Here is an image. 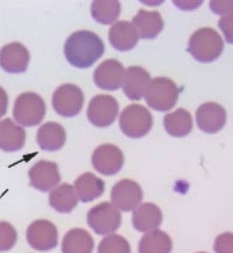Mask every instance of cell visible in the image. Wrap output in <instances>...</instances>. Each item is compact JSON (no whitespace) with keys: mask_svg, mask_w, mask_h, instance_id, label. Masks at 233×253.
I'll return each instance as SVG.
<instances>
[{"mask_svg":"<svg viewBox=\"0 0 233 253\" xmlns=\"http://www.w3.org/2000/svg\"><path fill=\"white\" fill-rule=\"evenodd\" d=\"M104 43L96 33L87 30L69 36L64 44L66 61L78 69H88L103 56Z\"/></svg>","mask_w":233,"mask_h":253,"instance_id":"6da1fadb","label":"cell"},{"mask_svg":"<svg viewBox=\"0 0 233 253\" xmlns=\"http://www.w3.org/2000/svg\"><path fill=\"white\" fill-rule=\"evenodd\" d=\"M187 50L195 61L212 63L223 53L224 41L214 29L202 28L190 36Z\"/></svg>","mask_w":233,"mask_h":253,"instance_id":"7a4b0ae2","label":"cell"},{"mask_svg":"<svg viewBox=\"0 0 233 253\" xmlns=\"http://www.w3.org/2000/svg\"><path fill=\"white\" fill-rule=\"evenodd\" d=\"M144 98L148 107L156 111H168L177 104L179 89L173 81L167 77H156L150 80Z\"/></svg>","mask_w":233,"mask_h":253,"instance_id":"3957f363","label":"cell"},{"mask_svg":"<svg viewBox=\"0 0 233 253\" xmlns=\"http://www.w3.org/2000/svg\"><path fill=\"white\" fill-rule=\"evenodd\" d=\"M119 125L126 136L141 138L152 130L153 116L143 105L130 104L121 113Z\"/></svg>","mask_w":233,"mask_h":253,"instance_id":"277c9868","label":"cell"},{"mask_svg":"<svg viewBox=\"0 0 233 253\" xmlns=\"http://www.w3.org/2000/svg\"><path fill=\"white\" fill-rule=\"evenodd\" d=\"M47 105L44 99L36 92H23L14 101L13 117L17 125L35 126L44 120Z\"/></svg>","mask_w":233,"mask_h":253,"instance_id":"5b68a950","label":"cell"},{"mask_svg":"<svg viewBox=\"0 0 233 253\" xmlns=\"http://www.w3.org/2000/svg\"><path fill=\"white\" fill-rule=\"evenodd\" d=\"M87 221L96 234L108 236L119 230L122 224V215L111 203H102L88 212Z\"/></svg>","mask_w":233,"mask_h":253,"instance_id":"8992f818","label":"cell"},{"mask_svg":"<svg viewBox=\"0 0 233 253\" xmlns=\"http://www.w3.org/2000/svg\"><path fill=\"white\" fill-rule=\"evenodd\" d=\"M84 95L80 86L75 84H63L52 95V108L63 117H74L83 109Z\"/></svg>","mask_w":233,"mask_h":253,"instance_id":"52a82bcc","label":"cell"},{"mask_svg":"<svg viewBox=\"0 0 233 253\" xmlns=\"http://www.w3.org/2000/svg\"><path fill=\"white\" fill-rule=\"evenodd\" d=\"M119 115V103L110 95H97L92 98L87 116L90 123L98 128L111 126Z\"/></svg>","mask_w":233,"mask_h":253,"instance_id":"ba28073f","label":"cell"},{"mask_svg":"<svg viewBox=\"0 0 233 253\" xmlns=\"http://www.w3.org/2000/svg\"><path fill=\"white\" fill-rule=\"evenodd\" d=\"M93 167L96 171L105 176H111L122 169L125 156L122 150L115 144L104 143L98 146L92 158Z\"/></svg>","mask_w":233,"mask_h":253,"instance_id":"9c48e42d","label":"cell"},{"mask_svg":"<svg viewBox=\"0 0 233 253\" xmlns=\"http://www.w3.org/2000/svg\"><path fill=\"white\" fill-rule=\"evenodd\" d=\"M26 240L29 245L37 251H50L58 244V231L51 221L39 219L27 227Z\"/></svg>","mask_w":233,"mask_h":253,"instance_id":"30bf717a","label":"cell"},{"mask_svg":"<svg viewBox=\"0 0 233 253\" xmlns=\"http://www.w3.org/2000/svg\"><path fill=\"white\" fill-rule=\"evenodd\" d=\"M111 204L122 212L134 211L143 199L141 186L134 180H121L111 189Z\"/></svg>","mask_w":233,"mask_h":253,"instance_id":"8fae6325","label":"cell"},{"mask_svg":"<svg viewBox=\"0 0 233 253\" xmlns=\"http://www.w3.org/2000/svg\"><path fill=\"white\" fill-rule=\"evenodd\" d=\"M29 179L31 187L38 191H52L60 181L58 165L52 161H45V160L38 161L30 168Z\"/></svg>","mask_w":233,"mask_h":253,"instance_id":"7c38bea8","label":"cell"},{"mask_svg":"<svg viewBox=\"0 0 233 253\" xmlns=\"http://www.w3.org/2000/svg\"><path fill=\"white\" fill-rule=\"evenodd\" d=\"M195 120L201 131L216 134L226 125V110L216 102H207L196 109Z\"/></svg>","mask_w":233,"mask_h":253,"instance_id":"4fadbf2b","label":"cell"},{"mask_svg":"<svg viewBox=\"0 0 233 253\" xmlns=\"http://www.w3.org/2000/svg\"><path fill=\"white\" fill-rule=\"evenodd\" d=\"M125 68L116 59H107L93 72V82L99 89L115 91L122 86Z\"/></svg>","mask_w":233,"mask_h":253,"instance_id":"5bb4252c","label":"cell"},{"mask_svg":"<svg viewBox=\"0 0 233 253\" xmlns=\"http://www.w3.org/2000/svg\"><path fill=\"white\" fill-rule=\"evenodd\" d=\"M30 63V52L22 43H10L0 50V66L7 74H23Z\"/></svg>","mask_w":233,"mask_h":253,"instance_id":"9a60e30c","label":"cell"},{"mask_svg":"<svg viewBox=\"0 0 233 253\" xmlns=\"http://www.w3.org/2000/svg\"><path fill=\"white\" fill-rule=\"evenodd\" d=\"M150 80L152 78L146 69L142 66H129L123 76V91L132 101H140L144 96Z\"/></svg>","mask_w":233,"mask_h":253,"instance_id":"2e32d148","label":"cell"},{"mask_svg":"<svg viewBox=\"0 0 233 253\" xmlns=\"http://www.w3.org/2000/svg\"><path fill=\"white\" fill-rule=\"evenodd\" d=\"M161 222V210L153 203L140 204L133 212V226L136 231L142 233L159 230Z\"/></svg>","mask_w":233,"mask_h":253,"instance_id":"e0dca14e","label":"cell"},{"mask_svg":"<svg viewBox=\"0 0 233 253\" xmlns=\"http://www.w3.org/2000/svg\"><path fill=\"white\" fill-rule=\"evenodd\" d=\"M132 25L138 32L139 38L154 39L162 31L165 23L157 11L140 10L133 18Z\"/></svg>","mask_w":233,"mask_h":253,"instance_id":"ac0fdd59","label":"cell"},{"mask_svg":"<svg viewBox=\"0 0 233 253\" xmlns=\"http://www.w3.org/2000/svg\"><path fill=\"white\" fill-rule=\"evenodd\" d=\"M26 141V131L23 126L14 123L11 119L0 121V150L14 153L24 147Z\"/></svg>","mask_w":233,"mask_h":253,"instance_id":"d6986e66","label":"cell"},{"mask_svg":"<svg viewBox=\"0 0 233 253\" xmlns=\"http://www.w3.org/2000/svg\"><path fill=\"white\" fill-rule=\"evenodd\" d=\"M66 141L64 126L56 122H47L38 129L37 143L45 152H57L62 149Z\"/></svg>","mask_w":233,"mask_h":253,"instance_id":"ffe728a7","label":"cell"},{"mask_svg":"<svg viewBox=\"0 0 233 253\" xmlns=\"http://www.w3.org/2000/svg\"><path fill=\"white\" fill-rule=\"evenodd\" d=\"M139 36L132 23L122 22L115 23L109 30V43L117 51H130L134 49L139 42Z\"/></svg>","mask_w":233,"mask_h":253,"instance_id":"44dd1931","label":"cell"},{"mask_svg":"<svg viewBox=\"0 0 233 253\" xmlns=\"http://www.w3.org/2000/svg\"><path fill=\"white\" fill-rule=\"evenodd\" d=\"M78 200L82 203H90L96 200L105 191V183L93 173H84L76 179L74 185Z\"/></svg>","mask_w":233,"mask_h":253,"instance_id":"7402d4cb","label":"cell"},{"mask_svg":"<svg viewBox=\"0 0 233 253\" xmlns=\"http://www.w3.org/2000/svg\"><path fill=\"white\" fill-rule=\"evenodd\" d=\"M93 239L83 228H72L63 238L62 253H93Z\"/></svg>","mask_w":233,"mask_h":253,"instance_id":"603a6c76","label":"cell"},{"mask_svg":"<svg viewBox=\"0 0 233 253\" xmlns=\"http://www.w3.org/2000/svg\"><path fill=\"white\" fill-rule=\"evenodd\" d=\"M78 198L74 186L62 183L54 187L49 195V204L58 213H70L77 206Z\"/></svg>","mask_w":233,"mask_h":253,"instance_id":"cb8c5ba5","label":"cell"},{"mask_svg":"<svg viewBox=\"0 0 233 253\" xmlns=\"http://www.w3.org/2000/svg\"><path fill=\"white\" fill-rule=\"evenodd\" d=\"M163 126L171 136L185 137L192 131L193 120L188 111L180 108L163 117Z\"/></svg>","mask_w":233,"mask_h":253,"instance_id":"d4e9b609","label":"cell"},{"mask_svg":"<svg viewBox=\"0 0 233 253\" xmlns=\"http://www.w3.org/2000/svg\"><path fill=\"white\" fill-rule=\"evenodd\" d=\"M172 249L171 237L161 230L148 232L139 243V253H171Z\"/></svg>","mask_w":233,"mask_h":253,"instance_id":"484cf974","label":"cell"},{"mask_svg":"<svg viewBox=\"0 0 233 253\" xmlns=\"http://www.w3.org/2000/svg\"><path fill=\"white\" fill-rule=\"evenodd\" d=\"M92 16L102 25H111L117 20L121 13V4L116 0H98L92 4Z\"/></svg>","mask_w":233,"mask_h":253,"instance_id":"4316f807","label":"cell"},{"mask_svg":"<svg viewBox=\"0 0 233 253\" xmlns=\"http://www.w3.org/2000/svg\"><path fill=\"white\" fill-rule=\"evenodd\" d=\"M97 253H132L130 244L119 234H108L99 243Z\"/></svg>","mask_w":233,"mask_h":253,"instance_id":"83f0119b","label":"cell"},{"mask_svg":"<svg viewBox=\"0 0 233 253\" xmlns=\"http://www.w3.org/2000/svg\"><path fill=\"white\" fill-rule=\"evenodd\" d=\"M18 234L10 222L0 221V252H7L17 244Z\"/></svg>","mask_w":233,"mask_h":253,"instance_id":"f1b7e54d","label":"cell"},{"mask_svg":"<svg viewBox=\"0 0 233 253\" xmlns=\"http://www.w3.org/2000/svg\"><path fill=\"white\" fill-rule=\"evenodd\" d=\"M233 244V236L231 232H226V233L220 234L214 240V251L216 253H233L232 250Z\"/></svg>","mask_w":233,"mask_h":253,"instance_id":"f546056e","label":"cell"},{"mask_svg":"<svg viewBox=\"0 0 233 253\" xmlns=\"http://www.w3.org/2000/svg\"><path fill=\"white\" fill-rule=\"evenodd\" d=\"M211 8L214 13L222 14L225 17V14H232V2L231 1H212Z\"/></svg>","mask_w":233,"mask_h":253,"instance_id":"4dcf8cb0","label":"cell"},{"mask_svg":"<svg viewBox=\"0 0 233 253\" xmlns=\"http://www.w3.org/2000/svg\"><path fill=\"white\" fill-rule=\"evenodd\" d=\"M219 28L225 33L229 43H232V14L223 17L219 22Z\"/></svg>","mask_w":233,"mask_h":253,"instance_id":"1f68e13d","label":"cell"},{"mask_svg":"<svg viewBox=\"0 0 233 253\" xmlns=\"http://www.w3.org/2000/svg\"><path fill=\"white\" fill-rule=\"evenodd\" d=\"M8 108V97L4 89L0 86V119L7 113Z\"/></svg>","mask_w":233,"mask_h":253,"instance_id":"d6a6232c","label":"cell"},{"mask_svg":"<svg viewBox=\"0 0 233 253\" xmlns=\"http://www.w3.org/2000/svg\"><path fill=\"white\" fill-rule=\"evenodd\" d=\"M198 253H206V252H198Z\"/></svg>","mask_w":233,"mask_h":253,"instance_id":"836d02e7","label":"cell"}]
</instances>
